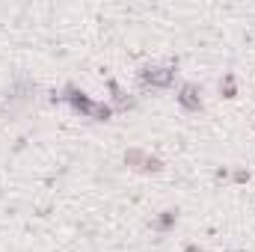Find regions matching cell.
I'll use <instances>...</instances> for the list:
<instances>
[{"mask_svg": "<svg viewBox=\"0 0 255 252\" xmlns=\"http://www.w3.org/2000/svg\"><path fill=\"white\" fill-rule=\"evenodd\" d=\"M175 74L178 71L172 65H145L139 71V80H142V86H151V89H169L175 83Z\"/></svg>", "mask_w": 255, "mask_h": 252, "instance_id": "cell-1", "label": "cell"}, {"mask_svg": "<svg viewBox=\"0 0 255 252\" xmlns=\"http://www.w3.org/2000/svg\"><path fill=\"white\" fill-rule=\"evenodd\" d=\"M175 101L181 104V110H187V113H199L202 107H205V101H202V86L199 83H181V89H178V95H175Z\"/></svg>", "mask_w": 255, "mask_h": 252, "instance_id": "cell-2", "label": "cell"}, {"mask_svg": "<svg viewBox=\"0 0 255 252\" xmlns=\"http://www.w3.org/2000/svg\"><path fill=\"white\" fill-rule=\"evenodd\" d=\"M63 101H68L80 116H92L95 113V101L86 95V92H80V89H74V86H68L65 89V95H63Z\"/></svg>", "mask_w": 255, "mask_h": 252, "instance_id": "cell-3", "label": "cell"}, {"mask_svg": "<svg viewBox=\"0 0 255 252\" xmlns=\"http://www.w3.org/2000/svg\"><path fill=\"white\" fill-rule=\"evenodd\" d=\"M33 92H36V83H30V80H15L12 89L6 92V104H9V101H27Z\"/></svg>", "mask_w": 255, "mask_h": 252, "instance_id": "cell-4", "label": "cell"}, {"mask_svg": "<svg viewBox=\"0 0 255 252\" xmlns=\"http://www.w3.org/2000/svg\"><path fill=\"white\" fill-rule=\"evenodd\" d=\"M175 223H178V211H163L160 217H154V223H151V229L154 232H160V235H166V232H172L175 229Z\"/></svg>", "mask_w": 255, "mask_h": 252, "instance_id": "cell-5", "label": "cell"}, {"mask_svg": "<svg viewBox=\"0 0 255 252\" xmlns=\"http://www.w3.org/2000/svg\"><path fill=\"white\" fill-rule=\"evenodd\" d=\"M110 89L116 92V95H113V104H116V110H128V107H133V104H136L133 98H128V95L119 89V86H116V83H110Z\"/></svg>", "mask_w": 255, "mask_h": 252, "instance_id": "cell-6", "label": "cell"}, {"mask_svg": "<svg viewBox=\"0 0 255 252\" xmlns=\"http://www.w3.org/2000/svg\"><path fill=\"white\" fill-rule=\"evenodd\" d=\"M220 89H223L226 98H235V95H238V89H235V74H226L223 83H220Z\"/></svg>", "mask_w": 255, "mask_h": 252, "instance_id": "cell-7", "label": "cell"}, {"mask_svg": "<svg viewBox=\"0 0 255 252\" xmlns=\"http://www.w3.org/2000/svg\"><path fill=\"white\" fill-rule=\"evenodd\" d=\"M110 116H113V107L110 104H95V113H92L95 122H107Z\"/></svg>", "mask_w": 255, "mask_h": 252, "instance_id": "cell-8", "label": "cell"}, {"mask_svg": "<svg viewBox=\"0 0 255 252\" xmlns=\"http://www.w3.org/2000/svg\"><path fill=\"white\" fill-rule=\"evenodd\" d=\"M235 181H250V172H244V169H238V172H235Z\"/></svg>", "mask_w": 255, "mask_h": 252, "instance_id": "cell-9", "label": "cell"}, {"mask_svg": "<svg viewBox=\"0 0 255 252\" xmlns=\"http://www.w3.org/2000/svg\"><path fill=\"white\" fill-rule=\"evenodd\" d=\"M184 252H205V250H199L196 244H190V247H187V250H184Z\"/></svg>", "mask_w": 255, "mask_h": 252, "instance_id": "cell-10", "label": "cell"}]
</instances>
